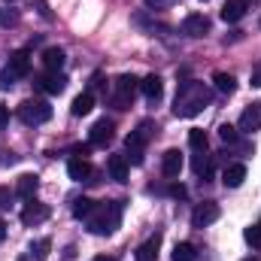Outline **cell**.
<instances>
[{
	"label": "cell",
	"mask_w": 261,
	"mask_h": 261,
	"mask_svg": "<svg viewBox=\"0 0 261 261\" xmlns=\"http://www.w3.org/2000/svg\"><path fill=\"white\" fill-rule=\"evenodd\" d=\"M195 246L192 243H176L173 246V261H195Z\"/></svg>",
	"instance_id": "obj_27"
},
{
	"label": "cell",
	"mask_w": 261,
	"mask_h": 261,
	"mask_svg": "<svg viewBox=\"0 0 261 261\" xmlns=\"http://www.w3.org/2000/svg\"><path fill=\"white\" fill-rule=\"evenodd\" d=\"M28 73H31V55H28V49L12 52V55H9V64L0 70V88L15 85V82H18V79H24Z\"/></svg>",
	"instance_id": "obj_3"
},
{
	"label": "cell",
	"mask_w": 261,
	"mask_h": 261,
	"mask_svg": "<svg viewBox=\"0 0 261 261\" xmlns=\"http://www.w3.org/2000/svg\"><path fill=\"white\" fill-rule=\"evenodd\" d=\"M67 173H70V179H76V182H88L91 179V164L85 161V158H70L67 161Z\"/></svg>",
	"instance_id": "obj_13"
},
{
	"label": "cell",
	"mask_w": 261,
	"mask_h": 261,
	"mask_svg": "<svg viewBox=\"0 0 261 261\" xmlns=\"http://www.w3.org/2000/svg\"><path fill=\"white\" fill-rule=\"evenodd\" d=\"M40 88L46 91V94H61L67 88V76L58 70V73H46L43 79H40Z\"/></svg>",
	"instance_id": "obj_17"
},
{
	"label": "cell",
	"mask_w": 261,
	"mask_h": 261,
	"mask_svg": "<svg viewBox=\"0 0 261 261\" xmlns=\"http://www.w3.org/2000/svg\"><path fill=\"white\" fill-rule=\"evenodd\" d=\"M189 146H192L195 152H206L210 140H206V134H203L200 128H195V130H189Z\"/></svg>",
	"instance_id": "obj_25"
},
{
	"label": "cell",
	"mask_w": 261,
	"mask_h": 261,
	"mask_svg": "<svg viewBox=\"0 0 261 261\" xmlns=\"http://www.w3.org/2000/svg\"><path fill=\"white\" fill-rule=\"evenodd\" d=\"M161 170H164L167 179H176L179 170H182V152L179 149H167L164 158H161Z\"/></svg>",
	"instance_id": "obj_11"
},
{
	"label": "cell",
	"mask_w": 261,
	"mask_h": 261,
	"mask_svg": "<svg viewBox=\"0 0 261 261\" xmlns=\"http://www.w3.org/2000/svg\"><path fill=\"white\" fill-rule=\"evenodd\" d=\"M213 82H216V88H219L222 94H231V91L237 88V79H234L231 73H213Z\"/></svg>",
	"instance_id": "obj_23"
},
{
	"label": "cell",
	"mask_w": 261,
	"mask_h": 261,
	"mask_svg": "<svg viewBox=\"0 0 261 261\" xmlns=\"http://www.w3.org/2000/svg\"><path fill=\"white\" fill-rule=\"evenodd\" d=\"M140 91L146 94V100H152V103H158L161 100V94H164V82L152 73V76H146L143 82H140Z\"/></svg>",
	"instance_id": "obj_15"
},
{
	"label": "cell",
	"mask_w": 261,
	"mask_h": 261,
	"mask_svg": "<svg viewBox=\"0 0 261 261\" xmlns=\"http://www.w3.org/2000/svg\"><path fill=\"white\" fill-rule=\"evenodd\" d=\"M3 3H15V0H3Z\"/></svg>",
	"instance_id": "obj_40"
},
{
	"label": "cell",
	"mask_w": 261,
	"mask_h": 261,
	"mask_svg": "<svg viewBox=\"0 0 261 261\" xmlns=\"http://www.w3.org/2000/svg\"><path fill=\"white\" fill-rule=\"evenodd\" d=\"M6 125H9V110L0 103V128H6Z\"/></svg>",
	"instance_id": "obj_33"
},
{
	"label": "cell",
	"mask_w": 261,
	"mask_h": 261,
	"mask_svg": "<svg viewBox=\"0 0 261 261\" xmlns=\"http://www.w3.org/2000/svg\"><path fill=\"white\" fill-rule=\"evenodd\" d=\"M243 237H246V243H249L252 249H261V225H249V228L243 231Z\"/></svg>",
	"instance_id": "obj_28"
},
{
	"label": "cell",
	"mask_w": 261,
	"mask_h": 261,
	"mask_svg": "<svg viewBox=\"0 0 261 261\" xmlns=\"http://www.w3.org/2000/svg\"><path fill=\"white\" fill-rule=\"evenodd\" d=\"M158 249H161V234H152L146 243H140V246H137L134 258H137V261H155V258H158Z\"/></svg>",
	"instance_id": "obj_14"
},
{
	"label": "cell",
	"mask_w": 261,
	"mask_h": 261,
	"mask_svg": "<svg viewBox=\"0 0 261 261\" xmlns=\"http://www.w3.org/2000/svg\"><path fill=\"white\" fill-rule=\"evenodd\" d=\"M210 88L203 85V82H197V79H189V82H182L179 85V91H176V100H173V113L179 116V119H192L197 116L206 103H210Z\"/></svg>",
	"instance_id": "obj_1"
},
{
	"label": "cell",
	"mask_w": 261,
	"mask_h": 261,
	"mask_svg": "<svg viewBox=\"0 0 261 261\" xmlns=\"http://www.w3.org/2000/svg\"><path fill=\"white\" fill-rule=\"evenodd\" d=\"M64 49H58V46H49L46 52H43V67L49 70V73H58L61 67H64Z\"/></svg>",
	"instance_id": "obj_21"
},
{
	"label": "cell",
	"mask_w": 261,
	"mask_h": 261,
	"mask_svg": "<svg viewBox=\"0 0 261 261\" xmlns=\"http://www.w3.org/2000/svg\"><path fill=\"white\" fill-rule=\"evenodd\" d=\"M94 110V94L91 91H82L79 97H73V103H70V113L73 116H88Z\"/></svg>",
	"instance_id": "obj_22"
},
{
	"label": "cell",
	"mask_w": 261,
	"mask_h": 261,
	"mask_svg": "<svg viewBox=\"0 0 261 261\" xmlns=\"http://www.w3.org/2000/svg\"><path fill=\"white\" fill-rule=\"evenodd\" d=\"M143 3H146L149 9H161V6H170L173 0H143Z\"/></svg>",
	"instance_id": "obj_32"
},
{
	"label": "cell",
	"mask_w": 261,
	"mask_h": 261,
	"mask_svg": "<svg viewBox=\"0 0 261 261\" xmlns=\"http://www.w3.org/2000/svg\"><path fill=\"white\" fill-rule=\"evenodd\" d=\"M18 119L24 125H46L52 119V107L46 100H24L18 107Z\"/></svg>",
	"instance_id": "obj_5"
},
{
	"label": "cell",
	"mask_w": 261,
	"mask_h": 261,
	"mask_svg": "<svg viewBox=\"0 0 261 261\" xmlns=\"http://www.w3.org/2000/svg\"><path fill=\"white\" fill-rule=\"evenodd\" d=\"M3 237H6V222H0V243H3Z\"/></svg>",
	"instance_id": "obj_37"
},
{
	"label": "cell",
	"mask_w": 261,
	"mask_h": 261,
	"mask_svg": "<svg viewBox=\"0 0 261 261\" xmlns=\"http://www.w3.org/2000/svg\"><path fill=\"white\" fill-rule=\"evenodd\" d=\"M18 261H24V258H18Z\"/></svg>",
	"instance_id": "obj_41"
},
{
	"label": "cell",
	"mask_w": 261,
	"mask_h": 261,
	"mask_svg": "<svg viewBox=\"0 0 261 261\" xmlns=\"http://www.w3.org/2000/svg\"><path fill=\"white\" fill-rule=\"evenodd\" d=\"M170 195H173V197H186V189H182V186H173V189H170Z\"/></svg>",
	"instance_id": "obj_36"
},
{
	"label": "cell",
	"mask_w": 261,
	"mask_h": 261,
	"mask_svg": "<svg viewBox=\"0 0 261 261\" xmlns=\"http://www.w3.org/2000/svg\"><path fill=\"white\" fill-rule=\"evenodd\" d=\"M261 128V103L255 100V103H249L243 113H240V130H258Z\"/></svg>",
	"instance_id": "obj_12"
},
{
	"label": "cell",
	"mask_w": 261,
	"mask_h": 261,
	"mask_svg": "<svg viewBox=\"0 0 261 261\" xmlns=\"http://www.w3.org/2000/svg\"><path fill=\"white\" fill-rule=\"evenodd\" d=\"M18 21V15L15 12H0V28H6V24H15Z\"/></svg>",
	"instance_id": "obj_31"
},
{
	"label": "cell",
	"mask_w": 261,
	"mask_h": 261,
	"mask_svg": "<svg viewBox=\"0 0 261 261\" xmlns=\"http://www.w3.org/2000/svg\"><path fill=\"white\" fill-rule=\"evenodd\" d=\"M206 31H210V18L203 12H192V15L182 18V34L186 37H203Z\"/></svg>",
	"instance_id": "obj_10"
},
{
	"label": "cell",
	"mask_w": 261,
	"mask_h": 261,
	"mask_svg": "<svg viewBox=\"0 0 261 261\" xmlns=\"http://www.w3.org/2000/svg\"><path fill=\"white\" fill-rule=\"evenodd\" d=\"M258 225H261V222H258Z\"/></svg>",
	"instance_id": "obj_42"
},
{
	"label": "cell",
	"mask_w": 261,
	"mask_h": 261,
	"mask_svg": "<svg viewBox=\"0 0 261 261\" xmlns=\"http://www.w3.org/2000/svg\"><path fill=\"white\" fill-rule=\"evenodd\" d=\"M243 15H246V0H225V6H222V18H225L228 24L240 21Z\"/></svg>",
	"instance_id": "obj_20"
},
{
	"label": "cell",
	"mask_w": 261,
	"mask_h": 261,
	"mask_svg": "<svg viewBox=\"0 0 261 261\" xmlns=\"http://www.w3.org/2000/svg\"><path fill=\"white\" fill-rule=\"evenodd\" d=\"M243 261H258V258H255V255H249V258H243Z\"/></svg>",
	"instance_id": "obj_39"
},
{
	"label": "cell",
	"mask_w": 261,
	"mask_h": 261,
	"mask_svg": "<svg viewBox=\"0 0 261 261\" xmlns=\"http://www.w3.org/2000/svg\"><path fill=\"white\" fill-rule=\"evenodd\" d=\"M49 219V206L46 203H37L34 197L24 203V210H21V225H28V228H34V225H40V222H46Z\"/></svg>",
	"instance_id": "obj_8"
},
{
	"label": "cell",
	"mask_w": 261,
	"mask_h": 261,
	"mask_svg": "<svg viewBox=\"0 0 261 261\" xmlns=\"http://www.w3.org/2000/svg\"><path fill=\"white\" fill-rule=\"evenodd\" d=\"M210 170H213V161H210V155H206V152H197V155H195V173L206 179V176H210Z\"/></svg>",
	"instance_id": "obj_26"
},
{
	"label": "cell",
	"mask_w": 261,
	"mask_h": 261,
	"mask_svg": "<svg viewBox=\"0 0 261 261\" xmlns=\"http://www.w3.org/2000/svg\"><path fill=\"white\" fill-rule=\"evenodd\" d=\"M88 222V231L103 237V234H113L122 222V200H103V203H94L91 216L85 219Z\"/></svg>",
	"instance_id": "obj_2"
},
{
	"label": "cell",
	"mask_w": 261,
	"mask_h": 261,
	"mask_svg": "<svg viewBox=\"0 0 261 261\" xmlns=\"http://www.w3.org/2000/svg\"><path fill=\"white\" fill-rule=\"evenodd\" d=\"M107 170H110V176L116 182H125L128 179V158L125 155H110L107 158Z\"/></svg>",
	"instance_id": "obj_19"
},
{
	"label": "cell",
	"mask_w": 261,
	"mask_h": 261,
	"mask_svg": "<svg viewBox=\"0 0 261 261\" xmlns=\"http://www.w3.org/2000/svg\"><path fill=\"white\" fill-rule=\"evenodd\" d=\"M137 88H140V82H137L134 76H128V73H125V76H119V79H116L113 107H116V110H128V107H130V97H134V91H137Z\"/></svg>",
	"instance_id": "obj_6"
},
{
	"label": "cell",
	"mask_w": 261,
	"mask_h": 261,
	"mask_svg": "<svg viewBox=\"0 0 261 261\" xmlns=\"http://www.w3.org/2000/svg\"><path fill=\"white\" fill-rule=\"evenodd\" d=\"M219 203L216 200H203V203H197L195 213H192V228H206V225H213L216 219H219Z\"/></svg>",
	"instance_id": "obj_7"
},
{
	"label": "cell",
	"mask_w": 261,
	"mask_h": 261,
	"mask_svg": "<svg viewBox=\"0 0 261 261\" xmlns=\"http://www.w3.org/2000/svg\"><path fill=\"white\" fill-rule=\"evenodd\" d=\"M94 261H116V258H107V255H100V258H94Z\"/></svg>",
	"instance_id": "obj_38"
},
{
	"label": "cell",
	"mask_w": 261,
	"mask_h": 261,
	"mask_svg": "<svg viewBox=\"0 0 261 261\" xmlns=\"http://www.w3.org/2000/svg\"><path fill=\"white\" fill-rule=\"evenodd\" d=\"M243 179H246V167H243V164H228V167L222 170V182H225V189H240Z\"/></svg>",
	"instance_id": "obj_16"
},
{
	"label": "cell",
	"mask_w": 261,
	"mask_h": 261,
	"mask_svg": "<svg viewBox=\"0 0 261 261\" xmlns=\"http://www.w3.org/2000/svg\"><path fill=\"white\" fill-rule=\"evenodd\" d=\"M113 137H116V125H113L110 119H97V122L91 125L88 143H91V146H107V143H110Z\"/></svg>",
	"instance_id": "obj_9"
},
{
	"label": "cell",
	"mask_w": 261,
	"mask_h": 261,
	"mask_svg": "<svg viewBox=\"0 0 261 261\" xmlns=\"http://www.w3.org/2000/svg\"><path fill=\"white\" fill-rule=\"evenodd\" d=\"M91 210H94V200H91V197H79V200H73V216H76V219H88Z\"/></svg>",
	"instance_id": "obj_24"
},
{
	"label": "cell",
	"mask_w": 261,
	"mask_h": 261,
	"mask_svg": "<svg viewBox=\"0 0 261 261\" xmlns=\"http://www.w3.org/2000/svg\"><path fill=\"white\" fill-rule=\"evenodd\" d=\"M37 189H40V179H37L34 173H24V176H18V182H15V195L21 197V200H31V197L37 195Z\"/></svg>",
	"instance_id": "obj_18"
},
{
	"label": "cell",
	"mask_w": 261,
	"mask_h": 261,
	"mask_svg": "<svg viewBox=\"0 0 261 261\" xmlns=\"http://www.w3.org/2000/svg\"><path fill=\"white\" fill-rule=\"evenodd\" d=\"M252 85H255V88H261V64L252 70Z\"/></svg>",
	"instance_id": "obj_35"
},
{
	"label": "cell",
	"mask_w": 261,
	"mask_h": 261,
	"mask_svg": "<svg viewBox=\"0 0 261 261\" xmlns=\"http://www.w3.org/2000/svg\"><path fill=\"white\" fill-rule=\"evenodd\" d=\"M49 249H52V240H49V237L37 240V246H34V255H37V261H46V258H49Z\"/></svg>",
	"instance_id": "obj_29"
},
{
	"label": "cell",
	"mask_w": 261,
	"mask_h": 261,
	"mask_svg": "<svg viewBox=\"0 0 261 261\" xmlns=\"http://www.w3.org/2000/svg\"><path fill=\"white\" fill-rule=\"evenodd\" d=\"M9 197H12V192H9V189H0V210L9 203Z\"/></svg>",
	"instance_id": "obj_34"
},
{
	"label": "cell",
	"mask_w": 261,
	"mask_h": 261,
	"mask_svg": "<svg viewBox=\"0 0 261 261\" xmlns=\"http://www.w3.org/2000/svg\"><path fill=\"white\" fill-rule=\"evenodd\" d=\"M219 137H222L225 143H237V128H231V125H222V128H219Z\"/></svg>",
	"instance_id": "obj_30"
},
{
	"label": "cell",
	"mask_w": 261,
	"mask_h": 261,
	"mask_svg": "<svg viewBox=\"0 0 261 261\" xmlns=\"http://www.w3.org/2000/svg\"><path fill=\"white\" fill-rule=\"evenodd\" d=\"M155 122H140L137 130H130L128 140H125V146H128V161L134 164H143V149H146V143L155 137Z\"/></svg>",
	"instance_id": "obj_4"
}]
</instances>
